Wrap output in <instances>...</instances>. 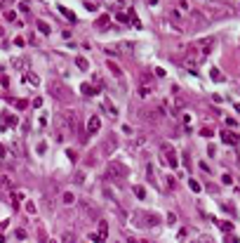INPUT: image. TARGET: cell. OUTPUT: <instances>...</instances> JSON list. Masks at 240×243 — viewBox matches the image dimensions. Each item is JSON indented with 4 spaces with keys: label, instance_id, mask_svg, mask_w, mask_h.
I'll list each match as a JSON object with an SVG mask.
<instances>
[{
    "label": "cell",
    "instance_id": "6da1fadb",
    "mask_svg": "<svg viewBox=\"0 0 240 243\" xmlns=\"http://www.w3.org/2000/svg\"><path fill=\"white\" fill-rule=\"evenodd\" d=\"M132 222L139 224V227H155L160 220L153 212H132Z\"/></svg>",
    "mask_w": 240,
    "mask_h": 243
},
{
    "label": "cell",
    "instance_id": "7a4b0ae2",
    "mask_svg": "<svg viewBox=\"0 0 240 243\" xmlns=\"http://www.w3.org/2000/svg\"><path fill=\"white\" fill-rule=\"evenodd\" d=\"M78 208H80V212L87 217V220H96L99 217V212H96V208L92 206L87 198H78Z\"/></svg>",
    "mask_w": 240,
    "mask_h": 243
},
{
    "label": "cell",
    "instance_id": "3957f363",
    "mask_svg": "<svg viewBox=\"0 0 240 243\" xmlns=\"http://www.w3.org/2000/svg\"><path fill=\"white\" fill-rule=\"evenodd\" d=\"M49 92H52L57 99H61V102H71V90H68V87H64L61 83L49 85Z\"/></svg>",
    "mask_w": 240,
    "mask_h": 243
},
{
    "label": "cell",
    "instance_id": "277c9868",
    "mask_svg": "<svg viewBox=\"0 0 240 243\" xmlns=\"http://www.w3.org/2000/svg\"><path fill=\"white\" fill-rule=\"evenodd\" d=\"M160 151H162V163L165 165H170V168H176V156H174V149L172 146H167V144H162V149H160Z\"/></svg>",
    "mask_w": 240,
    "mask_h": 243
},
{
    "label": "cell",
    "instance_id": "5b68a950",
    "mask_svg": "<svg viewBox=\"0 0 240 243\" xmlns=\"http://www.w3.org/2000/svg\"><path fill=\"white\" fill-rule=\"evenodd\" d=\"M108 238V222L106 220H99V227H96V236L92 234V241L94 243H104Z\"/></svg>",
    "mask_w": 240,
    "mask_h": 243
},
{
    "label": "cell",
    "instance_id": "8992f818",
    "mask_svg": "<svg viewBox=\"0 0 240 243\" xmlns=\"http://www.w3.org/2000/svg\"><path fill=\"white\" fill-rule=\"evenodd\" d=\"M99 127H101V118H99V116H90V118H87V137L96 135Z\"/></svg>",
    "mask_w": 240,
    "mask_h": 243
},
{
    "label": "cell",
    "instance_id": "52a82bcc",
    "mask_svg": "<svg viewBox=\"0 0 240 243\" xmlns=\"http://www.w3.org/2000/svg\"><path fill=\"white\" fill-rule=\"evenodd\" d=\"M108 172H111L113 177H127V168H125L123 163H118V161H113V163L108 165Z\"/></svg>",
    "mask_w": 240,
    "mask_h": 243
},
{
    "label": "cell",
    "instance_id": "ba28073f",
    "mask_svg": "<svg viewBox=\"0 0 240 243\" xmlns=\"http://www.w3.org/2000/svg\"><path fill=\"white\" fill-rule=\"evenodd\" d=\"M106 69L111 71V73L115 76V78L120 80V83H123V80H125V73H123V69H120V66H118L115 62H106Z\"/></svg>",
    "mask_w": 240,
    "mask_h": 243
},
{
    "label": "cell",
    "instance_id": "9c48e42d",
    "mask_svg": "<svg viewBox=\"0 0 240 243\" xmlns=\"http://www.w3.org/2000/svg\"><path fill=\"white\" fill-rule=\"evenodd\" d=\"M115 146H118V142H115V137H113V135H111V137H108L106 142H104V146H101L104 156H108V153H111V151H115Z\"/></svg>",
    "mask_w": 240,
    "mask_h": 243
},
{
    "label": "cell",
    "instance_id": "30bf717a",
    "mask_svg": "<svg viewBox=\"0 0 240 243\" xmlns=\"http://www.w3.org/2000/svg\"><path fill=\"white\" fill-rule=\"evenodd\" d=\"M0 189H14V180L12 177H7V175H0Z\"/></svg>",
    "mask_w": 240,
    "mask_h": 243
},
{
    "label": "cell",
    "instance_id": "8fae6325",
    "mask_svg": "<svg viewBox=\"0 0 240 243\" xmlns=\"http://www.w3.org/2000/svg\"><path fill=\"white\" fill-rule=\"evenodd\" d=\"M101 109H104V111H106L111 118H118V109L111 104V102H101Z\"/></svg>",
    "mask_w": 240,
    "mask_h": 243
},
{
    "label": "cell",
    "instance_id": "7c38bea8",
    "mask_svg": "<svg viewBox=\"0 0 240 243\" xmlns=\"http://www.w3.org/2000/svg\"><path fill=\"white\" fill-rule=\"evenodd\" d=\"M221 139H224L226 144H238V139H240V137H235L233 132H228V130H221Z\"/></svg>",
    "mask_w": 240,
    "mask_h": 243
},
{
    "label": "cell",
    "instance_id": "4fadbf2b",
    "mask_svg": "<svg viewBox=\"0 0 240 243\" xmlns=\"http://www.w3.org/2000/svg\"><path fill=\"white\" fill-rule=\"evenodd\" d=\"M61 203H64V206H73L75 203V194L73 191H64V194H61Z\"/></svg>",
    "mask_w": 240,
    "mask_h": 243
},
{
    "label": "cell",
    "instance_id": "5bb4252c",
    "mask_svg": "<svg viewBox=\"0 0 240 243\" xmlns=\"http://www.w3.org/2000/svg\"><path fill=\"white\" fill-rule=\"evenodd\" d=\"M75 64H78L80 71H87V69H90V62H87L85 57H78V59H75Z\"/></svg>",
    "mask_w": 240,
    "mask_h": 243
},
{
    "label": "cell",
    "instance_id": "9a60e30c",
    "mask_svg": "<svg viewBox=\"0 0 240 243\" xmlns=\"http://www.w3.org/2000/svg\"><path fill=\"white\" fill-rule=\"evenodd\" d=\"M35 26H38V31L45 33V36H49V31H52V28H49V24H45V21H38Z\"/></svg>",
    "mask_w": 240,
    "mask_h": 243
},
{
    "label": "cell",
    "instance_id": "2e32d148",
    "mask_svg": "<svg viewBox=\"0 0 240 243\" xmlns=\"http://www.w3.org/2000/svg\"><path fill=\"white\" fill-rule=\"evenodd\" d=\"M61 243H75V234H73V231H64Z\"/></svg>",
    "mask_w": 240,
    "mask_h": 243
},
{
    "label": "cell",
    "instance_id": "e0dca14e",
    "mask_svg": "<svg viewBox=\"0 0 240 243\" xmlns=\"http://www.w3.org/2000/svg\"><path fill=\"white\" fill-rule=\"evenodd\" d=\"M94 92H96V87H92V85H82V95H94Z\"/></svg>",
    "mask_w": 240,
    "mask_h": 243
},
{
    "label": "cell",
    "instance_id": "ac0fdd59",
    "mask_svg": "<svg viewBox=\"0 0 240 243\" xmlns=\"http://www.w3.org/2000/svg\"><path fill=\"white\" fill-rule=\"evenodd\" d=\"M134 194H137V198H146V189L144 186H134Z\"/></svg>",
    "mask_w": 240,
    "mask_h": 243
},
{
    "label": "cell",
    "instance_id": "d6986e66",
    "mask_svg": "<svg viewBox=\"0 0 240 243\" xmlns=\"http://www.w3.org/2000/svg\"><path fill=\"white\" fill-rule=\"evenodd\" d=\"M26 80H28V85H38L40 83V78H35L33 73H26Z\"/></svg>",
    "mask_w": 240,
    "mask_h": 243
},
{
    "label": "cell",
    "instance_id": "ffe728a7",
    "mask_svg": "<svg viewBox=\"0 0 240 243\" xmlns=\"http://www.w3.org/2000/svg\"><path fill=\"white\" fill-rule=\"evenodd\" d=\"M12 104H14L16 109H26V99H12Z\"/></svg>",
    "mask_w": 240,
    "mask_h": 243
},
{
    "label": "cell",
    "instance_id": "44dd1931",
    "mask_svg": "<svg viewBox=\"0 0 240 243\" xmlns=\"http://www.w3.org/2000/svg\"><path fill=\"white\" fill-rule=\"evenodd\" d=\"M14 238H16V241H24V238H26V231H24V229H16V231H14Z\"/></svg>",
    "mask_w": 240,
    "mask_h": 243
},
{
    "label": "cell",
    "instance_id": "7402d4cb",
    "mask_svg": "<svg viewBox=\"0 0 240 243\" xmlns=\"http://www.w3.org/2000/svg\"><path fill=\"white\" fill-rule=\"evenodd\" d=\"M57 7H59V12H61V14H66V17H68V19H73V21H75V17H73V14H71V12H68V10H66V7H64V5H57Z\"/></svg>",
    "mask_w": 240,
    "mask_h": 243
},
{
    "label": "cell",
    "instance_id": "603a6c76",
    "mask_svg": "<svg viewBox=\"0 0 240 243\" xmlns=\"http://www.w3.org/2000/svg\"><path fill=\"white\" fill-rule=\"evenodd\" d=\"M5 19H7V21H14V19H16V12H14V10H7V12H5Z\"/></svg>",
    "mask_w": 240,
    "mask_h": 243
},
{
    "label": "cell",
    "instance_id": "cb8c5ba5",
    "mask_svg": "<svg viewBox=\"0 0 240 243\" xmlns=\"http://www.w3.org/2000/svg\"><path fill=\"white\" fill-rule=\"evenodd\" d=\"M188 186H191V189L195 191V194H198V191H200V184H198L195 180H188Z\"/></svg>",
    "mask_w": 240,
    "mask_h": 243
},
{
    "label": "cell",
    "instance_id": "d4e9b609",
    "mask_svg": "<svg viewBox=\"0 0 240 243\" xmlns=\"http://www.w3.org/2000/svg\"><path fill=\"white\" fill-rule=\"evenodd\" d=\"M200 135H203V137H212L214 132H212V127H203V130H200Z\"/></svg>",
    "mask_w": 240,
    "mask_h": 243
},
{
    "label": "cell",
    "instance_id": "484cf974",
    "mask_svg": "<svg viewBox=\"0 0 240 243\" xmlns=\"http://www.w3.org/2000/svg\"><path fill=\"white\" fill-rule=\"evenodd\" d=\"M96 7H99L96 2H85V10H90V12H96Z\"/></svg>",
    "mask_w": 240,
    "mask_h": 243
},
{
    "label": "cell",
    "instance_id": "4316f807",
    "mask_svg": "<svg viewBox=\"0 0 240 243\" xmlns=\"http://www.w3.org/2000/svg\"><path fill=\"white\" fill-rule=\"evenodd\" d=\"M209 76H212L214 80H221V73H219V69H212V71H209Z\"/></svg>",
    "mask_w": 240,
    "mask_h": 243
},
{
    "label": "cell",
    "instance_id": "83f0119b",
    "mask_svg": "<svg viewBox=\"0 0 240 243\" xmlns=\"http://www.w3.org/2000/svg\"><path fill=\"white\" fill-rule=\"evenodd\" d=\"M26 210L33 215V212H35V203H33V201H26Z\"/></svg>",
    "mask_w": 240,
    "mask_h": 243
},
{
    "label": "cell",
    "instance_id": "f1b7e54d",
    "mask_svg": "<svg viewBox=\"0 0 240 243\" xmlns=\"http://www.w3.org/2000/svg\"><path fill=\"white\" fill-rule=\"evenodd\" d=\"M176 222V215L174 212H167V224H174Z\"/></svg>",
    "mask_w": 240,
    "mask_h": 243
},
{
    "label": "cell",
    "instance_id": "f546056e",
    "mask_svg": "<svg viewBox=\"0 0 240 243\" xmlns=\"http://www.w3.org/2000/svg\"><path fill=\"white\" fill-rule=\"evenodd\" d=\"M221 182H224V184H231V182H233V177H231V175H221Z\"/></svg>",
    "mask_w": 240,
    "mask_h": 243
},
{
    "label": "cell",
    "instance_id": "4dcf8cb0",
    "mask_svg": "<svg viewBox=\"0 0 240 243\" xmlns=\"http://www.w3.org/2000/svg\"><path fill=\"white\" fill-rule=\"evenodd\" d=\"M31 104H33V106H35V109H40V106H43V99H40V97H35V99H33V102H31Z\"/></svg>",
    "mask_w": 240,
    "mask_h": 243
},
{
    "label": "cell",
    "instance_id": "1f68e13d",
    "mask_svg": "<svg viewBox=\"0 0 240 243\" xmlns=\"http://www.w3.org/2000/svg\"><path fill=\"white\" fill-rule=\"evenodd\" d=\"M221 229H224V231H233V224H231V222H224V224H221Z\"/></svg>",
    "mask_w": 240,
    "mask_h": 243
},
{
    "label": "cell",
    "instance_id": "d6a6232c",
    "mask_svg": "<svg viewBox=\"0 0 240 243\" xmlns=\"http://www.w3.org/2000/svg\"><path fill=\"white\" fill-rule=\"evenodd\" d=\"M45 149H47V144H45V142L38 144V153H45Z\"/></svg>",
    "mask_w": 240,
    "mask_h": 243
},
{
    "label": "cell",
    "instance_id": "836d02e7",
    "mask_svg": "<svg viewBox=\"0 0 240 243\" xmlns=\"http://www.w3.org/2000/svg\"><path fill=\"white\" fill-rule=\"evenodd\" d=\"M203 243H214V241H212L209 236H203Z\"/></svg>",
    "mask_w": 240,
    "mask_h": 243
},
{
    "label": "cell",
    "instance_id": "e575fe53",
    "mask_svg": "<svg viewBox=\"0 0 240 243\" xmlns=\"http://www.w3.org/2000/svg\"><path fill=\"white\" fill-rule=\"evenodd\" d=\"M2 33H5V28H2V26H0V38H2Z\"/></svg>",
    "mask_w": 240,
    "mask_h": 243
}]
</instances>
